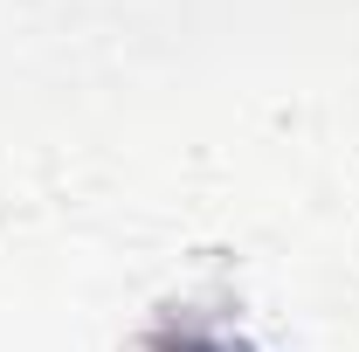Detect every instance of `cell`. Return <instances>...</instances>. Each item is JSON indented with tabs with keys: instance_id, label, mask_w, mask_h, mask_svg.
<instances>
[{
	"instance_id": "obj_1",
	"label": "cell",
	"mask_w": 359,
	"mask_h": 352,
	"mask_svg": "<svg viewBox=\"0 0 359 352\" xmlns=\"http://www.w3.org/2000/svg\"><path fill=\"white\" fill-rule=\"evenodd\" d=\"M145 352H256L249 339H235V332H215V325H159Z\"/></svg>"
}]
</instances>
